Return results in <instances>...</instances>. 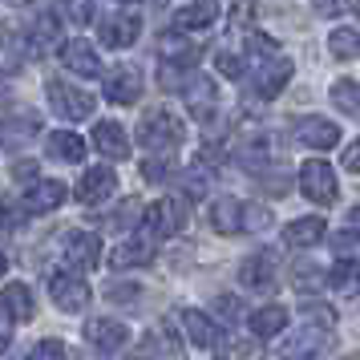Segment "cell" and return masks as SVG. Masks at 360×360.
I'll use <instances>...</instances> for the list:
<instances>
[{
	"label": "cell",
	"instance_id": "cell-14",
	"mask_svg": "<svg viewBox=\"0 0 360 360\" xmlns=\"http://www.w3.org/2000/svg\"><path fill=\"white\" fill-rule=\"evenodd\" d=\"M295 134H300V142H304V146L324 150V154L340 146V126H336V122H328V117H300Z\"/></svg>",
	"mask_w": 360,
	"mask_h": 360
},
{
	"label": "cell",
	"instance_id": "cell-4",
	"mask_svg": "<svg viewBox=\"0 0 360 360\" xmlns=\"http://www.w3.org/2000/svg\"><path fill=\"white\" fill-rule=\"evenodd\" d=\"M186 214H191V207L179 195H170V198H158L154 207H146L142 211V223H146V231L154 239H170V235H179L186 227Z\"/></svg>",
	"mask_w": 360,
	"mask_h": 360
},
{
	"label": "cell",
	"instance_id": "cell-6",
	"mask_svg": "<svg viewBox=\"0 0 360 360\" xmlns=\"http://www.w3.org/2000/svg\"><path fill=\"white\" fill-rule=\"evenodd\" d=\"M138 142L146 150H174L182 142V126L174 114H166V110H150L146 117H142V126H138Z\"/></svg>",
	"mask_w": 360,
	"mask_h": 360
},
{
	"label": "cell",
	"instance_id": "cell-5",
	"mask_svg": "<svg viewBox=\"0 0 360 360\" xmlns=\"http://www.w3.org/2000/svg\"><path fill=\"white\" fill-rule=\"evenodd\" d=\"M49 105L57 117H65V122H85V117L94 114V105H98V98L94 94H85V89H77L73 82H49Z\"/></svg>",
	"mask_w": 360,
	"mask_h": 360
},
{
	"label": "cell",
	"instance_id": "cell-12",
	"mask_svg": "<svg viewBox=\"0 0 360 360\" xmlns=\"http://www.w3.org/2000/svg\"><path fill=\"white\" fill-rule=\"evenodd\" d=\"M65 255H69V263L82 267V271L98 267L101 263V235L98 231H69L65 235Z\"/></svg>",
	"mask_w": 360,
	"mask_h": 360
},
{
	"label": "cell",
	"instance_id": "cell-27",
	"mask_svg": "<svg viewBox=\"0 0 360 360\" xmlns=\"http://www.w3.org/2000/svg\"><path fill=\"white\" fill-rule=\"evenodd\" d=\"M328 283H332V292H340V295H360V259L336 263Z\"/></svg>",
	"mask_w": 360,
	"mask_h": 360
},
{
	"label": "cell",
	"instance_id": "cell-30",
	"mask_svg": "<svg viewBox=\"0 0 360 360\" xmlns=\"http://www.w3.org/2000/svg\"><path fill=\"white\" fill-rule=\"evenodd\" d=\"M332 101H336V110H344L348 117H360V85L356 82H336L332 85Z\"/></svg>",
	"mask_w": 360,
	"mask_h": 360
},
{
	"label": "cell",
	"instance_id": "cell-1",
	"mask_svg": "<svg viewBox=\"0 0 360 360\" xmlns=\"http://www.w3.org/2000/svg\"><path fill=\"white\" fill-rule=\"evenodd\" d=\"M332 324H336V316L328 308H308L304 324L292 328V336L283 340L279 360H316L324 352V344L332 340Z\"/></svg>",
	"mask_w": 360,
	"mask_h": 360
},
{
	"label": "cell",
	"instance_id": "cell-13",
	"mask_svg": "<svg viewBox=\"0 0 360 360\" xmlns=\"http://www.w3.org/2000/svg\"><path fill=\"white\" fill-rule=\"evenodd\" d=\"M114 191H117L114 170H110V166H89L85 179H82V186H77V198H82L85 207H98V202H110Z\"/></svg>",
	"mask_w": 360,
	"mask_h": 360
},
{
	"label": "cell",
	"instance_id": "cell-26",
	"mask_svg": "<svg viewBox=\"0 0 360 360\" xmlns=\"http://www.w3.org/2000/svg\"><path fill=\"white\" fill-rule=\"evenodd\" d=\"M324 219H316V214H308V219H292L288 223V231H283V243L288 247H316L320 239H324Z\"/></svg>",
	"mask_w": 360,
	"mask_h": 360
},
{
	"label": "cell",
	"instance_id": "cell-29",
	"mask_svg": "<svg viewBox=\"0 0 360 360\" xmlns=\"http://www.w3.org/2000/svg\"><path fill=\"white\" fill-rule=\"evenodd\" d=\"M328 49H332V57H340V61L360 57V29H336V33H328Z\"/></svg>",
	"mask_w": 360,
	"mask_h": 360
},
{
	"label": "cell",
	"instance_id": "cell-42",
	"mask_svg": "<svg viewBox=\"0 0 360 360\" xmlns=\"http://www.w3.org/2000/svg\"><path fill=\"white\" fill-rule=\"evenodd\" d=\"M134 219H138V207H134V202H130V207H126V211H117L114 219H110V227H130Z\"/></svg>",
	"mask_w": 360,
	"mask_h": 360
},
{
	"label": "cell",
	"instance_id": "cell-43",
	"mask_svg": "<svg viewBox=\"0 0 360 360\" xmlns=\"http://www.w3.org/2000/svg\"><path fill=\"white\" fill-rule=\"evenodd\" d=\"M344 166H348L352 174H360V142H356V146H348V150H344Z\"/></svg>",
	"mask_w": 360,
	"mask_h": 360
},
{
	"label": "cell",
	"instance_id": "cell-40",
	"mask_svg": "<svg viewBox=\"0 0 360 360\" xmlns=\"http://www.w3.org/2000/svg\"><path fill=\"white\" fill-rule=\"evenodd\" d=\"M356 0H316V8L324 13V17H340L344 8H352Z\"/></svg>",
	"mask_w": 360,
	"mask_h": 360
},
{
	"label": "cell",
	"instance_id": "cell-7",
	"mask_svg": "<svg viewBox=\"0 0 360 360\" xmlns=\"http://www.w3.org/2000/svg\"><path fill=\"white\" fill-rule=\"evenodd\" d=\"M182 328H186V340L195 344V348H207V352H227V348H231L207 311L186 308V311H182Z\"/></svg>",
	"mask_w": 360,
	"mask_h": 360
},
{
	"label": "cell",
	"instance_id": "cell-39",
	"mask_svg": "<svg viewBox=\"0 0 360 360\" xmlns=\"http://www.w3.org/2000/svg\"><path fill=\"white\" fill-rule=\"evenodd\" d=\"M247 49L255 53V57H276V53H279V45L271 41V37H263V33H251V37H247Z\"/></svg>",
	"mask_w": 360,
	"mask_h": 360
},
{
	"label": "cell",
	"instance_id": "cell-8",
	"mask_svg": "<svg viewBox=\"0 0 360 360\" xmlns=\"http://www.w3.org/2000/svg\"><path fill=\"white\" fill-rule=\"evenodd\" d=\"M105 101H114V105H130V101L142 98V69L134 65H114L105 73Z\"/></svg>",
	"mask_w": 360,
	"mask_h": 360
},
{
	"label": "cell",
	"instance_id": "cell-37",
	"mask_svg": "<svg viewBox=\"0 0 360 360\" xmlns=\"http://www.w3.org/2000/svg\"><path fill=\"white\" fill-rule=\"evenodd\" d=\"M214 65H219V73H223L227 82H239V77H243V57H235V53H219Z\"/></svg>",
	"mask_w": 360,
	"mask_h": 360
},
{
	"label": "cell",
	"instance_id": "cell-16",
	"mask_svg": "<svg viewBox=\"0 0 360 360\" xmlns=\"http://www.w3.org/2000/svg\"><path fill=\"white\" fill-rule=\"evenodd\" d=\"M158 57H162V65H170V69H195L198 65V45L195 41H186V37L174 29V33H162V41H158Z\"/></svg>",
	"mask_w": 360,
	"mask_h": 360
},
{
	"label": "cell",
	"instance_id": "cell-32",
	"mask_svg": "<svg viewBox=\"0 0 360 360\" xmlns=\"http://www.w3.org/2000/svg\"><path fill=\"white\" fill-rule=\"evenodd\" d=\"M292 283L300 288V292H320V288H324V271H320V267H311V263H295Z\"/></svg>",
	"mask_w": 360,
	"mask_h": 360
},
{
	"label": "cell",
	"instance_id": "cell-36",
	"mask_svg": "<svg viewBox=\"0 0 360 360\" xmlns=\"http://www.w3.org/2000/svg\"><path fill=\"white\" fill-rule=\"evenodd\" d=\"M29 360H69V352H65L61 340H41L33 352H29Z\"/></svg>",
	"mask_w": 360,
	"mask_h": 360
},
{
	"label": "cell",
	"instance_id": "cell-48",
	"mask_svg": "<svg viewBox=\"0 0 360 360\" xmlns=\"http://www.w3.org/2000/svg\"><path fill=\"white\" fill-rule=\"evenodd\" d=\"M356 8H360V0H356Z\"/></svg>",
	"mask_w": 360,
	"mask_h": 360
},
{
	"label": "cell",
	"instance_id": "cell-24",
	"mask_svg": "<svg viewBox=\"0 0 360 360\" xmlns=\"http://www.w3.org/2000/svg\"><path fill=\"white\" fill-rule=\"evenodd\" d=\"M33 311H37L33 292L13 279V283L4 288V316H8V324H25V320H33Z\"/></svg>",
	"mask_w": 360,
	"mask_h": 360
},
{
	"label": "cell",
	"instance_id": "cell-45",
	"mask_svg": "<svg viewBox=\"0 0 360 360\" xmlns=\"http://www.w3.org/2000/svg\"><path fill=\"white\" fill-rule=\"evenodd\" d=\"M219 311H223V316H239V304H235V300H227V295H223V300H219Z\"/></svg>",
	"mask_w": 360,
	"mask_h": 360
},
{
	"label": "cell",
	"instance_id": "cell-10",
	"mask_svg": "<svg viewBox=\"0 0 360 360\" xmlns=\"http://www.w3.org/2000/svg\"><path fill=\"white\" fill-rule=\"evenodd\" d=\"M98 37H101L105 49H130L134 41L142 37V17H138V13H117V17L101 20Z\"/></svg>",
	"mask_w": 360,
	"mask_h": 360
},
{
	"label": "cell",
	"instance_id": "cell-11",
	"mask_svg": "<svg viewBox=\"0 0 360 360\" xmlns=\"http://www.w3.org/2000/svg\"><path fill=\"white\" fill-rule=\"evenodd\" d=\"M49 292H53V304L61 311H85V304H89V283H85L82 276H53V283H49Z\"/></svg>",
	"mask_w": 360,
	"mask_h": 360
},
{
	"label": "cell",
	"instance_id": "cell-35",
	"mask_svg": "<svg viewBox=\"0 0 360 360\" xmlns=\"http://www.w3.org/2000/svg\"><path fill=\"white\" fill-rule=\"evenodd\" d=\"M332 247H336V255H356L360 259V227L356 231H336V235H332Z\"/></svg>",
	"mask_w": 360,
	"mask_h": 360
},
{
	"label": "cell",
	"instance_id": "cell-33",
	"mask_svg": "<svg viewBox=\"0 0 360 360\" xmlns=\"http://www.w3.org/2000/svg\"><path fill=\"white\" fill-rule=\"evenodd\" d=\"M154 348L162 352V360H182V344H179V336H174L170 324H162L158 332H154Z\"/></svg>",
	"mask_w": 360,
	"mask_h": 360
},
{
	"label": "cell",
	"instance_id": "cell-23",
	"mask_svg": "<svg viewBox=\"0 0 360 360\" xmlns=\"http://www.w3.org/2000/svg\"><path fill=\"white\" fill-rule=\"evenodd\" d=\"M214 101H219V89H214L211 77H198L191 82V89H186V110L198 117V122H207V117L214 114Z\"/></svg>",
	"mask_w": 360,
	"mask_h": 360
},
{
	"label": "cell",
	"instance_id": "cell-44",
	"mask_svg": "<svg viewBox=\"0 0 360 360\" xmlns=\"http://www.w3.org/2000/svg\"><path fill=\"white\" fill-rule=\"evenodd\" d=\"M13 174H17V179H29V174H37V162H29V158H20V162L13 166Z\"/></svg>",
	"mask_w": 360,
	"mask_h": 360
},
{
	"label": "cell",
	"instance_id": "cell-22",
	"mask_svg": "<svg viewBox=\"0 0 360 360\" xmlns=\"http://www.w3.org/2000/svg\"><path fill=\"white\" fill-rule=\"evenodd\" d=\"M94 146H98V154H105V158H126V154H130V134L122 130L117 122H98Z\"/></svg>",
	"mask_w": 360,
	"mask_h": 360
},
{
	"label": "cell",
	"instance_id": "cell-46",
	"mask_svg": "<svg viewBox=\"0 0 360 360\" xmlns=\"http://www.w3.org/2000/svg\"><path fill=\"white\" fill-rule=\"evenodd\" d=\"M348 219H352V227H360V207H352V214H348Z\"/></svg>",
	"mask_w": 360,
	"mask_h": 360
},
{
	"label": "cell",
	"instance_id": "cell-34",
	"mask_svg": "<svg viewBox=\"0 0 360 360\" xmlns=\"http://www.w3.org/2000/svg\"><path fill=\"white\" fill-rule=\"evenodd\" d=\"M61 8H65V17L73 25H89V20L98 17V0H65Z\"/></svg>",
	"mask_w": 360,
	"mask_h": 360
},
{
	"label": "cell",
	"instance_id": "cell-18",
	"mask_svg": "<svg viewBox=\"0 0 360 360\" xmlns=\"http://www.w3.org/2000/svg\"><path fill=\"white\" fill-rule=\"evenodd\" d=\"M276 251H255V255H247L243 267H239V279H243L247 288H271L276 283Z\"/></svg>",
	"mask_w": 360,
	"mask_h": 360
},
{
	"label": "cell",
	"instance_id": "cell-17",
	"mask_svg": "<svg viewBox=\"0 0 360 360\" xmlns=\"http://www.w3.org/2000/svg\"><path fill=\"white\" fill-rule=\"evenodd\" d=\"M61 61H65V69L82 73V77H98V73H101V57H98V49H94L89 41H82V37H73L65 49H61Z\"/></svg>",
	"mask_w": 360,
	"mask_h": 360
},
{
	"label": "cell",
	"instance_id": "cell-21",
	"mask_svg": "<svg viewBox=\"0 0 360 360\" xmlns=\"http://www.w3.org/2000/svg\"><path fill=\"white\" fill-rule=\"evenodd\" d=\"M214 20H219V0H195V4L179 8L174 29H179V33H198V29L214 25Z\"/></svg>",
	"mask_w": 360,
	"mask_h": 360
},
{
	"label": "cell",
	"instance_id": "cell-38",
	"mask_svg": "<svg viewBox=\"0 0 360 360\" xmlns=\"http://www.w3.org/2000/svg\"><path fill=\"white\" fill-rule=\"evenodd\" d=\"M142 174H146V182H162L174 174V162L170 158H150L146 166H142Z\"/></svg>",
	"mask_w": 360,
	"mask_h": 360
},
{
	"label": "cell",
	"instance_id": "cell-31",
	"mask_svg": "<svg viewBox=\"0 0 360 360\" xmlns=\"http://www.w3.org/2000/svg\"><path fill=\"white\" fill-rule=\"evenodd\" d=\"M57 33H61L57 17H53V13H41V17H37V25H33L37 49H53V45H57Z\"/></svg>",
	"mask_w": 360,
	"mask_h": 360
},
{
	"label": "cell",
	"instance_id": "cell-19",
	"mask_svg": "<svg viewBox=\"0 0 360 360\" xmlns=\"http://www.w3.org/2000/svg\"><path fill=\"white\" fill-rule=\"evenodd\" d=\"M126 336H130V328L117 324V320H89L85 324V340L94 344L98 352H117L126 344Z\"/></svg>",
	"mask_w": 360,
	"mask_h": 360
},
{
	"label": "cell",
	"instance_id": "cell-28",
	"mask_svg": "<svg viewBox=\"0 0 360 360\" xmlns=\"http://www.w3.org/2000/svg\"><path fill=\"white\" fill-rule=\"evenodd\" d=\"M49 154L53 158H61V162H82L85 158V142L77 138V134L57 130V134H49Z\"/></svg>",
	"mask_w": 360,
	"mask_h": 360
},
{
	"label": "cell",
	"instance_id": "cell-20",
	"mask_svg": "<svg viewBox=\"0 0 360 360\" xmlns=\"http://www.w3.org/2000/svg\"><path fill=\"white\" fill-rule=\"evenodd\" d=\"M288 82H292V65H288V61H271V65H259L255 82H251V94L263 98V101H271Z\"/></svg>",
	"mask_w": 360,
	"mask_h": 360
},
{
	"label": "cell",
	"instance_id": "cell-9",
	"mask_svg": "<svg viewBox=\"0 0 360 360\" xmlns=\"http://www.w3.org/2000/svg\"><path fill=\"white\" fill-rule=\"evenodd\" d=\"M154 255H158V239L146 231V235H134V239H126V243H117L114 255H110V267H117V271L146 267V263H154Z\"/></svg>",
	"mask_w": 360,
	"mask_h": 360
},
{
	"label": "cell",
	"instance_id": "cell-15",
	"mask_svg": "<svg viewBox=\"0 0 360 360\" xmlns=\"http://www.w3.org/2000/svg\"><path fill=\"white\" fill-rule=\"evenodd\" d=\"M65 182H57V179H41V182H33L29 191H25V211L29 214H49V211H57L61 202H65Z\"/></svg>",
	"mask_w": 360,
	"mask_h": 360
},
{
	"label": "cell",
	"instance_id": "cell-3",
	"mask_svg": "<svg viewBox=\"0 0 360 360\" xmlns=\"http://www.w3.org/2000/svg\"><path fill=\"white\" fill-rule=\"evenodd\" d=\"M300 191L304 198L320 202V207H332L340 198V182H336V170L324 162V158H311V162L300 166Z\"/></svg>",
	"mask_w": 360,
	"mask_h": 360
},
{
	"label": "cell",
	"instance_id": "cell-41",
	"mask_svg": "<svg viewBox=\"0 0 360 360\" xmlns=\"http://www.w3.org/2000/svg\"><path fill=\"white\" fill-rule=\"evenodd\" d=\"M138 288H122V283H114V288H110V300H114V304H130V300H138Z\"/></svg>",
	"mask_w": 360,
	"mask_h": 360
},
{
	"label": "cell",
	"instance_id": "cell-2",
	"mask_svg": "<svg viewBox=\"0 0 360 360\" xmlns=\"http://www.w3.org/2000/svg\"><path fill=\"white\" fill-rule=\"evenodd\" d=\"M271 223V211L259 202H239V198H219L211 207V227L219 235H243V231H259Z\"/></svg>",
	"mask_w": 360,
	"mask_h": 360
},
{
	"label": "cell",
	"instance_id": "cell-25",
	"mask_svg": "<svg viewBox=\"0 0 360 360\" xmlns=\"http://www.w3.org/2000/svg\"><path fill=\"white\" fill-rule=\"evenodd\" d=\"M251 336L255 340H271V336H279L283 328H288V308H279V304H271V308H259L251 311Z\"/></svg>",
	"mask_w": 360,
	"mask_h": 360
},
{
	"label": "cell",
	"instance_id": "cell-47",
	"mask_svg": "<svg viewBox=\"0 0 360 360\" xmlns=\"http://www.w3.org/2000/svg\"><path fill=\"white\" fill-rule=\"evenodd\" d=\"M340 360H360V352H352V356H340Z\"/></svg>",
	"mask_w": 360,
	"mask_h": 360
}]
</instances>
